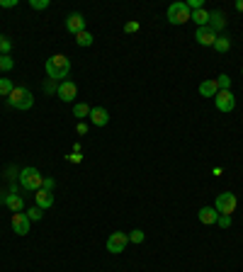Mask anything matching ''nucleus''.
<instances>
[{"mask_svg": "<svg viewBox=\"0 0 243 272\" xmlns=\"http://www.w3.org/2000/svg\"><path fill=\"white\" fill-rule=\"evenodd\" d=\"M5 207L10 209L12 214H17V211H24V199L17 192H10V195L5 197Z\"/></svg>", "mask_w": 243, "mask_h": 272, "instance_id": "15", "label": "nucleus"}, {"mask_svg": "<svg viewBox=\"0 0 243 272\" xmlns=\"http://www.w3.org/2000/svg\"><path fill=\"white\" fill-rule=\"evenodd\" d=\"M214 105L219 112H233L236 107V98H233L231 90H219L217 95H214Z\"/></svg>", "mask_w": 243, "mask_h": 272, "instance_id": "7", "label": "nucleus"}, {"mask_svg": "<svg viewBox=\"0 0 243 272\" xmlns=\"http://www.w3.org/2000/svg\"><path fill=\"white\" fill-rule=\"evenodd\" d=\"M241 73H243V68H241Z\"/></svg>", "mask_w": 243, "mask_h": 272, "instance_id": "39", "label": "nucleus"}, {"mask_svg": "<svg viewBox=\"0 0 243 272\" xmlns=\"http://www.w3.org/2000/svg\"><path fill=\"white\" fill-rule=\"evenodd\" d=\"M56 87H58V85H56V80H49V83L44 85V90H46V93H56Z\"/></svg>", "mask_w": 243, "mask_h": 272, "instance_id": "36", "label": "nucleus"}, {"mask_svg": "<svg viewBox=\"0 0 243 272\" xmlns=\"http://www.w3.org/2000/svg\"><path fill=\"white\" fill-rule=\"evenodd\" d=\"M29 5H32L34 10H46V8H49V0H29Z\"/></svg>", "mask_w": 243, "mask_h": 272, "instance_id": "29", "label": "nucleus"}, {"mask_svg": "<svg viewBox=\"0 0 243 272\" xmlns=\"http://www.w3.org/2000/svg\"><path fill=\"white\" fill-rule=\"evenodd\" d=\"M8 105L15 109H29L34 105V95L27 90V87H15L8 98Z\"/></svg>", "mask_w": 243, "mask_h": 272, "instance_id": "3", "label": "nucleus"}, {"mask_svg": "<svg viewBox=\"0 0 243 272\" xmlns=\"http://www.w3.org/2000/svg\"><path fill=\"white\" fill-rule=\"evenodd\" d=\"M34 202H37V207L39 209H49V207H54V192H49V190H37L34 192Z\"/></svg>", "mask_w": 243, "mask_h": 272, "instance_id": "12", "label": "nucleus"}, {"mask_svg": "<svg viewBox=\"0 0 243 272\" xmlns=\"http://www.w3.org/2000/svg\"><path fill=\"white\" fill-rule=\"evenodd\" d=\"M76 131H78V134H80V136H85V134H88V124H85V122H78Z\"/></svg>", "mask_w": 243, "mask_h": 272, "instance_id": "33", "label": "nucleus"}, {"mask_svg": "<svg viewBox=\"0 0 243 272\" xmlns=\"http://www.w3.org/2000/svg\"><path fill=\"white\" fill-rule=\"evenodd\" d=\"M199 224H204V226H211V224H217V219H219V211L214 207H202L199 209Z\"/></svg>", "mask_w": 243, "mask_h": 272, "instance_id": "14", "label": "nucleus"}, {"mask_svg": "<svg viewBox=\"0 0 243 272\" xmlns=\"http://www.w3.org/2000/svg\"><path fill=\"white\" fill-rule=\"evenodd\" d=\"M44 71L49 76V80L64 83V78H68V73H71V58L64 54H54L51 58H46Z\"/></svg>", "mask_w": 243, "mask_h": 272, "instance_id": "1", "label": "nucleus"}, {"mask_svg": "<svg viewBox=\"0 0 243 272\" xmlns=\"http://www.w3.org/2000/svg\"><path fill=\"white\" fill-rule=\"evenodd\" d=\"M56 98L64 100V102H73L78 98V85L73 80H64V83H58L56 87Z\"/></svg>", "mask_w": 243, "mask_h": 272, "instance_id": "8", "label": "nucleus"}, {"mask_svg": "<svg viewBox=\"0 0 243 272\" xmlns=\"http://www.w3.org/2000/svg\"><path fill=\"white\" fill-rule=\"evenodd\" d=\"M24 214L29 217V221H39V219L44 217V209H39V207H37V204H34V207H32V209H27Z\"/></svg>", "mask_w": 243, "mask_h": 272, "instance_id": "23", "label": "nucleus"}, {"mask_svg": "<svg viewBox=\"0 0 243 272\" xmlns=\"http://www.w3.org/2000/svg\"><path fill=\"white\" fill-rule=\"evenodd\" d=\"M209 29H214V32L219 34L224 27H226V17H224V12H209V24H207Z\"/></svg>", "mask_w": 243, "mask_h": 272, "instance_id": "17", "label": "nucleus"}, {"mask_svg": "<svg viewBox=\"0 0 243 272\" xmlns=\"http://www.w3.org/2000/svg\"><path fill=\"white\" fill-rule=\"evenodd\" d=\"M3 39H5V37H3V34H0V42H3Z\"/></svg>", "mask_w": 243, "mask_h": 272, "instance_id": "38", "label": "nucleus"}, {"mask_svg": "<svg viewBox=\"0 0 243 272\" xmlns=\"http://www.w3.org/2000/svg\"><path fill=\"white\" fill-rule=\"evenodd\" d=\"M12 231L17 233V236H27L29 233V226H32V221L29 217L24 214V211H17V214H12Z\"/></svg>", "mask_w": 243, "mask_h": 272, "instance_id": "9", "label": "nucleus"}, {"mask_svg": "<svg viewBox=\"0 0 243 272\" xmlns=\"http://www.w3.org/2000/svg\"><path fill=\"white\" fill-rule=\"evenodd\" d=\"M15 68V61L10 56H0V71H12Z\"/></svg>", "mask_w": 243, "mask_h": 272, "instance_id": "26", "label": "nucleus"}, {"mask_svg": "<svg viewBox=\"0 0 243 272\" xmlns=\"http://www.w3.org/2000/svg\"><path fill=\"white\" fill-rule=\"evenodd\" d=\"M217 87H219V90H231V78L226 76V73H221V76L217 78Z\"/></svg>", "mask_w": 243, "mask_h": 272, "instance_id": "24", "label": "nucleus"}, {"mask_svg": "<svg viewBox=\"0 0 243 272\" xmlns=\"http://www.w3.org/2000/svg\"><path fill=\"white\" fill-rule=\"evenodd\" d=\"M110 122V112L105 107H93L90 109V124H95V127H105Z\"/></svg>", "mask_w": 243, "mask_h": 272, "instance_id": "13", "label": "nucleus"}, {"mask_svg": "<svg viewBox=\"0 0 243 272\" xmlns=\"http://www.w3.org/2000/svg\"><path fill=\"white\" fill-rule=\"evenodd\" d=\"M42 187H44V190H49V192H54L56 183H54V180H51V177H44V185H42Z\"/></svg>", "mask_w": 243, "mask_h": 272, "instance_id": "34", "label": "nucleus"}, {"mask_svg": "<svg viewBox=\"0 0 243 272\" xmlns=\"http://www.w3.org/2000/svg\"><path fill=\"white\" fill-rule=\"evenodd\" d=\"M185 5L190 8V12H192V10H202V8H204V0H188Z\"/></svg>", "mask_w": 243, "mask_h": 272, "instance_id": "30", "label": "nucleus"}, {"mask_svg": "<svg viewBox=\"0 0 243 272\" xmlns=\"http://www.w3.org/2000/svg\"><path fill=\"white\" fill-rule=\"evenodd\" d=\"M129 246V233H122V231H114L110 233V238H107V251L110 253H124V248Z\"/></svg>", "mask_w": 243, "mask_h": 272, "instance_id": "6", "label": "nucleus"}, {"mask_svg": "<svg viewBox=\"0 0 243 272\" xmlns=\"http://www.w3.org/2000/svg\"><path fill=\"white\" fill-rule=\"evenodd\" d=\"M90 105H85V102H76V105H73V114H76L78 119L83 122V117H90Z\"/></svg>", "mask_w": 243, "mask_h": 272, "instance_id": "20", "label": "nucleus"}, {"mask_svg": "<svg viewBox=\"0 0 243 272\" xmlns=\"http://www.w3.org/2000/svg\"><path fill=\"white\" fill-rule=\"evenodd\" d=\"M68 163H73V165L83 163V156H80V151H73V153H71V156H68Z\"/></svg>", "mask_w": 243, "mask_h": 272, "instance_id": "32", "label": "nucleus"}, {"mask_svg": "<svg viewBox=\"0 0 243 272\" xmlns=\"http://www.w3.org/2000/svg\"><path fill=\"white\" fill-rule=\"evenodd\" d=\"M95 42V37L85 29V32H80V34H76V44L78 46H90V44Z\"/></svg>", "mask_w": 243, "mask_h": 272, "instance_id": "22", "label": "nucleus"}, {"mask_svg": "<svg viewBox=\"0 0 243 272\" xmlns=\"http://www.w3.org/2000/svg\"><path fill=\"white\" fill-rule=\"evenodd\" d=\"M217 224H219L221 229H231V217H229V214H219Z\"/></svg>", "mask_w": 243, "mask_h": 272, "instance_id": "27", "label": "nucleus"}, {"mask_svg": "<svg viewBox=\"0 0 243 272\" xmlns=\"http://www.w3.org/2000/svg\"><path fill=\"white\" fill-rule=\"evenodd\" d=\"M217 37L219 34L214 32V29H209V27H197V32H195V39H197L199 46H214Z\"/></svg>", "mask_w": 243, "mask_h": 272, "instance_id": "11", "label": "nucleus"}, {"mask_svg": "<svg viewBox=\"0 0 243 272\" xmlns=\"http://www.w3.org/2000/svg\"><path fill=\"white\" fill-rule=\"evenodd\" d=\"M139 27H141L139 22H127V24H124V32H127V34H134V32H139Z\"/></svg>", "mask_w": 243, "mask_h": 272, "instance_id": "31", "label": "nucleus"}, {"mask_svg": "<svg viewBox=\"0 0 243 272\" xmlns=\"http://www.w3.org/2000/svg\"><path fill=\"white\" fill-rule=\"evenodd\" d=\"M66 29L71 34H80L85 32V17L80 15V12H71L66 17Z\"/></svg>", "mask_w": 243, "mask_h": 272, "instance_id": "10", "label": "nucleus"}, {"mask_svg": "<svg viewBox=\"0 0 243 272\" xmlns=\"http://www.w3.org/2000/svg\"><path fill=\"white\" fill-rule=\"evenodd\" d=\"M144 238H146V233L141 229L129 231V243H144Z\"/></svg>", "mask_w": 243, "mask_h": 272, "instance_id": "25", "label": "nucleus"}, {"mask_svg": "<svg viewBox=\"0 0 243 272\" xmlns=\"http://www.w3.org/2000/svg\"><path fill=\"white\" fill-rule=\"evenodd\" d=\"M15 90V85H12L10 78H0V98H10V93Z\"/></svg>", "mask_w": 243, "mask_h": 272, "instance_id": "21", "label": "nucleus"}, {"mask_svg": "<svg viewBox=\"0 0 243 272\" xmlns=\"http://www.w3.org/2000/svg\"><path fill=\"white\" fill-rule=\"evenodd\" d=\"M214 49H217L219 54H226V51L231 49V37H226V34H219V37H217V42H214Z\"/></svg>", "mask_w": 243, "mask_h": 272, "instance_id": "19", "label": "nucleus"}, {"mask_svg": "<svg viewBox=\"0 0 243 272\" xmlns=\"http://www.w3.org/2000/svg\"><path fill=\"white\" fill-rule=\"evenodd\" d=\"M217 93H219V87H217V80H214V78H207V80L199 83V95H202V98H214Z\"/></svg>", "mask_w": 243, "mask_h": 272, "instance_id": "16", "label": "nucleus"}, {"mask_svg": "<svg viewBox=\"0 0 243 272\" xmlns=\"http://www.w3.org/2000/svg\"><path fill=\"white\" fill-rule=\"evenodd\" d=\"M0 8H17V0H0Z\"/></svg>", "mask_w": 243, "mask_h": 272, "instance_id": "35", "label": "nucleus"}, {"mask_svg": "<svg viewBox=\"0 0 243 272\" xmlns=\"http://www.w3.org/2000/svg\"><path fill=\"white\" fill-rule=\"evenodd\" d=\"M10 49H12L10 39H3V42H0V56H10Z\"/></svg>", "mask_w": 243, "mask_h": 272, "instance_id": "28", "label": "nucleus"}, {"mask_svg": "<svg viewBox=\"0 0 243 272\" xmlns=\"http://www.w3.org/2000/svg\"><path fill=\"white\" fill-rule=\"evenodd\" d=\"M190 22H195L197 27H207V24H209V12L204 10V8H202V10H192Z\"/></svg>", "mask_w": 243, "mask_h": 272, "instance_id": "18", "label": "nucleus"}, {"mask_svg": "<svg viewBox=\"0 0 243 272\" xmlns=\"http://www.w3.org/2000/svg\"><path fill=\"white\" fill-rule=\"evenodd\" d=\"M236 10L243 12V0H236Z\"/></svg>", "mask_w": 243, "mask_h": 272, "instance_id": "37", "label": "nucleus"}, {"mask_svg": "<svg viewBox=\"0 0 243 272\" xmlns=\"http://www.w3.org/2000/svg\"><path fill=\"white\" fill-rule=\"evenodd\" d=\"M20 185L24 190H29V192H37V190H42L44 185V175L39 173L37 168H22L20 170Z\"/></svg>", "mask_w": 243, "mask_h": 272, "instance_id": "2", "label": "nucleus"}, {"mask_svg": "<svg viewBox=\"0 0 243 272\" xmlns=\"http://www.w3.org/2000/svg\"><path fill=\"white\" fill-rule=\"evenodd\" d=\"M236 207H238V199H236L233 192H221V195H217L214 209H217L219 214H229V217H231L233 211H236Z\"/></svg>", "mask_w": 243, "mask_h": 272, "instance_id": "4", "label": "nucleus"}, {"mask_svg": "<svg viewBox=\"0 0 243 272\" xmlns=\"http://www.w3.org/2000/svg\"><path fill=\"white\" fill-rule=\"evenodd\" d=\"M190 8L185 5V3H173L170 8H168V22L170 24H185V22H190Z\"/></svg>", "mask_w": 243, "mask_h": 272, "instance_id": "5", "label": "nucleus"}]
</instances>
